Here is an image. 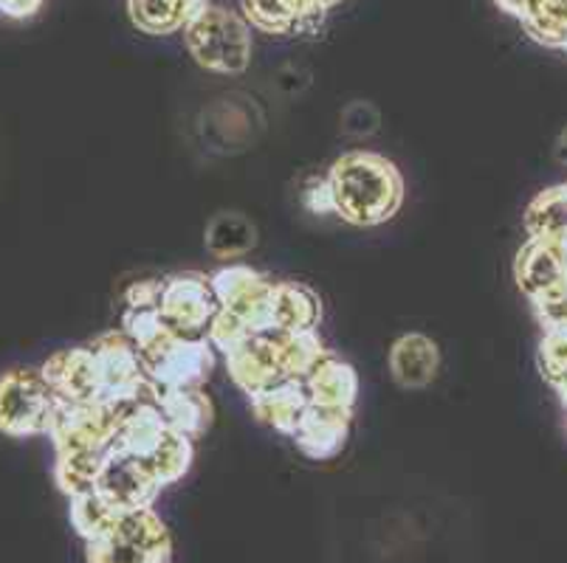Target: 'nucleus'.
<instances>
[{
    "label": "nucleus",
    "instance_id": "f257e3e1",
    "mask_svg": "<svg viewBox=\"0 0 567 563\" xmlns=\"http://www.w3.org/2000/svg\"><path fill=\"white\" fill-rule=\"evenodd\" d=\"M333 209L344 223H386L404 200V180L393 161L375 153L342 155L328 173Z\"/></svg>",
    "mask_w": 567,
    "mask_h": 563
},
{
    "label": "nucleus",
    "instance_id": "f03ea898",
    "mask_svg": "<svg viewBox=\"0 0 567 563\" xmlns=\"http://www.w3.org/2000/svg\"><path fill=\"white\" fill-rule=\"evenodd\" d=\"M184 43L200 69L215 74H244L251 60L249 20L224 7H209L184 29Z\"/></svg>",
    "mask_w": 567,
    "mask_h": 563
},
{
    "label": "nucleus",
    "instance_id": "7ed1b4c3",
    "mask_svg": "<svg viewBox=\"0 0 567 563\" xmlns=\"http://www.w3.org/2000/svg\"><path fill=\"white\" fill-rule=\"evenodd\" d=\"M87 563H169L173 541L164 521L151 508L118 513L113 526L87 541Z\"/></svg>",
    "mask_w": 567,
    "mask_h": 563
},
{
    "label": "nucleus",
    "instance_id": "20e7f679",
    "mask_svg": "<svg viewBox=\"0 0 567 563\" xmlns=\"http://www.w3.org/2000/svg\"><path fill=\"white\" fill-rule=\"evenodd\" d=\"M54 389L43 378V372L12 369L0 378V431L12 437L49 434L54 420Z\"/></svg>",
    "mask_w": 567,
    "mask_h": 563
},
{
    "label": "nucleus",
    "instance_id": "39448f33",
    "mask_svg": "<svg viewBox=\"0 0 567 563\" xmlns=\"http://www.w3.org/2000/svg\"><path fill=\"white\" fill-rule=\"evenodd\" d=\"M125 409L107 403H65L56 400L54 420L49 426V437L54 440L56 453L96 451L107 453L116 442L118 426Z\"/></svg>",
    "mask_w": 567,
    "mask_h": 563
},
{
    "label": "nucleus",
    "instance_id": "423d86ee",
    "mask_svg": "<svg viewBox=\"0 0 567 563\" xmlns=\"http://www.w3.org/2000/svg\"><path fill=\"white\" fill-rule=\"evenodd\" d=\"M158 313L178 335L200 338L209 333V324L220 313V302L213 291V282L204 273H173L162 279Z\"/></svg>",
    "mask_w": 567,
    "mask_h": 563
},
{
    "label": "nucleus",
    "instance_id": "0eeeda50",
    "mask_svg": "<svg viewBox=\"0 0 567 563\" xmlns=\"http://www.w3.org/2000/svg\"><path fill=\"white\" fill-rule=\"evenodd\" d=\"M209 282H213L220 310L235 313L249 327L251 335L275 333V307H271L275 282L266 273L249 265H229L213 273Z\"/></svg>",
    "mask_w": 567,
    "mask_h": 563
},
{
    "label": "nucleus",
    "instance_id": "6e6552de",
    "mask_svg": "<svg viewBox=\"0 0 567 563\" xmlns=\"http://www.w3.org/2000/svg\"><path fill=\"white\" fill-rule=\"evenodd\" d=\"M100 372V400L107 406H133L144 389H151L142 355L127 333H105L91 344Z\"/></svg>",
    "mask_w": 567,
    "mask_h": 563
},
{
    "label": "nucleus",
    "instance_id": "1a4fd4ad",
    "mask_svg": "<svg viewBox=\"0 0 567 563\" xmlns=\"http://www.w3.org/2000/svg\"><path fill=\"white\" fill-rule=\"evenodd\" d=\"M162 488L164 484L151 471V465L131 457V453H125L116 446H111V451L102 459L100 477H96L94 484L96 493L107 499L116 510H122V513L151 508L156 502V496L162 493Z\"/></svg>",
    "mask_w": 567,
    "mask_h": 563
},
{
    "label": "nucleus",
    "instance_id": "9d476101",
    "mask_svg": "<svg viewBox=\"0 0 567 563\" xmlns=\"http://www.w3.org/2000/svg\"><path fill=\"white\" fill-rule=\"evenodd\" d=\"M213 350V341L206 335L200 338L178 335L162 355L144 364L147 380L156 389H200L215 366Z\"/></svg>",
    "mask_w": 567,
    "mask_h": 563
},
{
    "label": "nucleus",
    "instance_id": "9b49d317",
    "mask_svg": "<svg viewBox=\"0 0 567 563\" xmlns=\"http://www.w3.org/2000/svg\"><path fill=\"white\" fill-rule=\"evenodd\" d=\"M43 378L54 395L65 403H102L100 400V372L91 347L63 350L51 355L43 366Z\"/></svg>",
    "mask_w": 567,
    "mask_h": 563
},
{
    "label": "nucleus",
    "instance_id": "f8f14e48",
    "mask_svg": "<svg viewBox=\"0 0 567 563\" xmlns=\"http://www.w3.org/2000/svg\"><path fill=\"white\" fill-rule=\"evenodd\" d=\"M244 14L255 29L266 34H313L322 29L328 9L313 3V0H240Z\"/></svg>",
    "mask_w": 567,
    "mask_h": 563
},
{
    "label": "nucleus",
    "instance_id": "ddd939ff",
    "mask_svg": "<svg viewBox=\"0 0 567 563\" xmlns=\"http://www.w3.org/2000/svg\"><path fill=\"white\" fill-rule=\"evenodd\" d=\"M229 375L246 395L268 389V386L286 380L280 366V353H277V333L251 335L240 347L226 355Z\"/></svg>",
    "mask_w": 567,
    "mask_h": 563
},
{
    "label": "nucleus",
    "instance_id": "4468645a",
    "mask_svg": "<svg viewBox=\"0 0 567 563\" xmlns=\"http://www.w3.org/2000/svg\"><path fill=\"white\" fill-rule=\"evenodd\" d=\"M350 434V409H333V406H317L311 403L302 411L300 423L293 428L291 440L297 442L306 457L333 459L344 448Z\"/></svg>",
    "mask_w": 567,
    "mask_h": 563
},
{
    "label": "nucleus",
    "instance_id": "2eb2a0df",
    "mask_svg": "<svg viewBox=\"0 0 567 563\" xmlns=\"http://www.w3.org/2000/svg\"><path fill=\"white\" fill-rule=\"evenodd\" d=\"M519 291L528 299L567 282V248L561 240H528L514 265Z\"/></svg>",
    "mask_w": 567,
    "mask_h": 563
},
{
    "label": "nucleus",
    "instance_id": "dca6fc26",
    "mask_svg": "<svg viewBox=\"0 0 567 563\" xmlns=\"http://www.w3.org/2000/svg\"><path fill=\"white\" fill-rule=\"evenodd\" d=\"M441 353L437 344L424 333H406L390 350V372L404 389H424L435 380Z\"/></svg>",
    "mask_w": 567,
    "mask_h": 563
},
{
    "label": "nucleus",
    "instance_id": "f3484780",
    "mask_svg": "<svg viewBox=\"0 0 567 563\" xmlns=\"http://www.w3.org/2000/svg\"><path fill=\"white\" fill-rule=\"evenodd\" d=\"M169 431L173 428L167 426V420H164L156 403H133L131 409L125 411V417H122V426H118L113 446L122 448L131 457L142 459V462H151L153 453L167 440Z\"/></svg>",
    "mask_w": 567,
    "mask_h": 563
},
{
    "label": "nucleus",
    "instance_id": "a211bd4d",
    "mask_svg": "<svg viewBox=\"0 0 567 563\" xmlns=\"http://www.w3.org/2000/svg\"><path fill=\"white\" fill-rule=\"evenodd\" d=\"M251 409H255L257 420L275 426L277 431L288 434L291 437L297 423H300L302 411L311 406V397H308L306 380L286 378L280 384L268 386V389L257 392L249 397Z\"/></svg>",
    "mask_w": 567,
    "mask_h": 563
},
{
    "label": "nucleus",
    "instance_id": "6ab92c4d",
    "mask_svg": "<svg viewBox=\"0 0 567 563\" xmlns=\"http://www.w3.org/2000/svg\"><path fill=\"white\" fill-rule=\"evenodd\" d=\"M151 395L167 426L189 440L213 426V403L200 389H156L151 384Z\"/></svg>",
    "mask_w": 567,
    "mask_h": 563
},
{
    "label": "nucleus",
    "instance_id": "aec40b11",
    "mask_svg": "<svg viewBox=\"0 0 567 563\" xmlns=\"http://www.w3.org/2000/svg\"><path fill=\"white\" fill-rule=\"evenodd\" d=\"M206 7L209 0H127L133 25L153 38L184 31Z\"/></svg>",
    "mask_w": 567,
    "mask_h": 563
},
{
    "label": "nucleus",
    "instance_id": "412c9836",
    "mask_svg": "<svg viewBox=\"0 0 567 563\" xmlns=\"http://www.w3.org/2000/svg\"><path fill=\"white\" fill-rule=\"evenodd\" d=\"M271 307H275V333L317 330L319 319H322V302L317 293L297 282H275Z\"/></svg>",
    "mask_w": 567,
    "mask_h": 563
},
{
    "label": "nucleus",
    "instance_id": "4be33fe9",
    "mask_svg": "<svg viewBox=\"0 0 567 563\" xmlns=\"http://www.w3.org/2000/svg\"><path fill=\"white\" fill-rule=\"evenodd\" d=\"M306 389L317 406L353 411V403L359 397V375H355L353 366L339 361L337 355H328L306 378Z\"/></svg>",
    "mask_w": 567,
    "mask_h": 563
},
{
    "label": "nucleus",
    "instance_id": "5701e85b",
    "mask_svg": "<svg viewBox=\"0 0 567 563\" xmlns=\"http://www.w3.org/2000/svg\"><path fill=\"white\" fill-rule=\"evenodd\" d=\"M257 242V229L240 211H218L206 226V248L220 260H237L249 254Z\"/></svg>",
    "mask_w": 567,
    "mask_h": 563
},
{
    "label": "nucleus",
    "instance_id": "b1692460",
    "mask_svg": "<svg viewBox=\"0 0 567 563\" xmlns=\"http://www.w3.org/2000/svg\"><path fill=\"white\" fill-rule=\"evenodd\" d=\"M528 240H565L567 237V184L550 186L530 200L525 211Z\"/></svg>",
    "mask_w": 567,
    "mask_h": 563
},
{
    "label": "nucleus",
    "instance_id": "393cba45",
    "mask_svg": "<svg viewBox=\"0 0 567 563\" xmlns=\"http://www.w3.org/2000/svg\"><path fill=\"white\" fill-rule=\"evenodd\" d=\"M277 353H280L282 375L297 380H306L331 355L324 350L317 330H306V333H277Z\"/></svg>",
    "mask_w": 567,
    "mask_h": 563
},
{
    "label": "nucleus",
    "instance_id": "a878e982",
    "mask_svg": "<svg viewBox=\"0 0 567 563\" xmlns=\"http://www.w3.org/2000/svg\"><path fill=\"white\" fill-rule=\"evenodd\" d=\"M519 20L528 38L539 45H548V49L567 45V0H528Z\"/></svg>",
    "mask_w": 567,
    "mask_h": 563
},
{
    "label": "nucleus",
    "instance_id": "bb28decb",
    "mask_svg": "<svg viewBox=\"0 0 567 563\" xmlns=\"http://www.w3.org/2000/svg\"><path fill=\"white\" fill-rule=\"evenodd\" d=\"M122 510L113 508L107 499H102L96 490H87V493L71 496V524H74L76 535L87 541H96L100 535H105L113 526V521L118 519Z\"/></svg>",
    "mask_w": 567,
    "mask_h": 563
},
{
    "label": "nucleus",
    "instance_id": "cd10ccee",
    "mask_svg": "<svg viewBox=\"0 0 567 563\" xmlns=\"http://www.w3.org/2000/svg\"><path fill=\"white\" fill-rule=\"evenodd\" d=\"M102 459L105 453L96 451H74V453H56L54 479L60 490L69 496H80L94 490L96 477H100Z\"/></svg>",
    "mask_w": 567,
    "mask_h": 563
},
{
    "label": "nucleus",
    "instance_id": "c85d7f7f",
    "mask_svg": "<svg viewBox=\"0 0 567 563\" xmlns=\"http://www.w3.org/2000/svg\"><path fill=\"white\" fill-rule=\"evenodd\" d=\"M147 465H151V471L156 473L162 484L178 482L189 471V465H193V440L178 431H169L167 440L158 446V451L153 453Z\"/></svg>",
    "mask_w": 567,
    "mask_h": 563
},
{
    "label": "nucleus",
    "instance_id": "c756f323",
    "mask_svg": "<svg viewBox=\"0 0 567 563\" xmlns=\"http://www.w3.org/2000/svg\"><path fill=\"white\" fill-rule=\"evenodd\" d=\"M539 372L554 389L567 384V330H548L539 341Z\"/></svg>",
    "mask_w": 567,
    "mask_h": 563
},
{
    "label": "nucleus",
    "instance_id": "7c9ffc66",
    "mask_svg": "<svg viewBox=\"0 0 567 563\" xmlns=\"http://www.w3.org/2000/svg\"><path fill=\"white\" fill-rule=\"evenodd\" d=\"M536 313V322L543 324V330H567V282L550 288V291L539 293L536 299H530Z\"/></svg>",
    "mask_w": 567,
    "mask_h": 563
},
{
    "label": "nucleus",
    "instance_id": "2f4dec72",
    "mask_svg": "<svg viewBox=\"0 0 567 563\" xmlns=\"http://www.w3.org/2000/svg\"><path fill=\"white\" fill-rule=\"evenodd\" d=\"M206 338L213 341V347L224 350V355H229L231 350H237L244 341L251 338L249 327H246L240 319L235 316V313H229V310H220L218 316L213 319V324H209V333H206Z\"/></svg>",
    "mask_w": 567,
    "mask_h": 563
},
{
    "label": "nucleus",
    "instance_id": "473e14b6",
    "mask_svg": "<svg viewBox=\"0 0 567 563\" xmlns=\"http://www.w3.org/2000/svg\"><path fill=\"white\" fill-rule=\"evenodd\" d=\"M379 111L370 102H353L342 113V131L350 136H370L379 131Z\"/></svg>",
    "mask_w": 567,
    "mask_h": 563
},
{
    "label": "nucleus",
    "instance_id": "72a5a7b5",
    "mask_svg": "<svg viewBox=\"0 0 567 563\" xmlns=\"http://www.w3.org/2000/svg\"><path fill=\"white\" fill-rule=\"evenodd\" d=\"M302 204L313 211V215H337L333 209V195L328 178H313L308 180L306 189H302Z\"/></svg>",
    "mask_w": 567,
    "mask_h": 563
},
{
    "label": "nucleus",
    "instance_id": "f704fd0d",
    "mask_svg": "<svg viewBox=\"0 0 567 563\" xmlns=\"http://www.w3.org/2000/svg\"><path fill=\"white\" fill-rule=\"evenodd\" d=\"M43 7V0H0V12L7 14V18H32L34 12H40Z\"/></svg>",
    "mask_w": 567,
    "mask_h": 563
},
{
    "label": "nucleus",
    "instance_id": "c9c22d12",
    "mask_svg": "<svg viewBox=\"0 0 567 563\" xmlns=\"http://www.w3.org/2000/svg\"><path fill=\"white\" fill-rule=\"evenodd\" d=\"M503 12L514 14V18H523L525 7H528V0H494Z\"/></svg>",
    "mask_w": 567,
    "mask_h": 563
},
{
    "label": "nucleus",
    "instance_id": "e433bc0d",
    "mask_svg": "<svg viewBox=\"0 0 567 563\" xmlns=\"http://www.w3.org/2000/svg\"><path fill=\"white\" fill-rule=\"evenodd\" d=\"M554 155H556V161H559L561 167H567V127L559 133V138H556Z\"/></svg>",
    "mask_w": 567,
    "mask_h": 563
},
{
    "label": "nucleus",
    "instance_id": "4c0bfd02",
    "mask_svg": "<svg viewBox=\"0 0 567 563\" xmlns=\"http://www.w3.org/2000/svg\"><path fill=\"white\" fill-rule=\"evenodd\" d=\"M313 3H319V7H324V9H331V7H337V3H342V0H313Z\"/></svg>",
    "mask_w": 567,
    "mask_h": 563
},
{
    "label": "nucleus",
    "instance_id": "58836bf2",
    "mask_svg": "<svg viewBox=\"0 0 567 563\" xmlns=\"http://www.w3.org/2000/svg\"><path fill=\"white\" fill-rule=\"evenodd\" d=\"M556 392H559L561 403H565V409H567V384H561V386H559V389H556Z\"/></svg>",
    "mask_w": 567,
    "mask_h": 563
},
{
    "label": "nucleus",
    "instance_id": "ea45409f",
    "mask_svg": "<svg viewBox=\"0 0 567 563\" xmlns=\"http://www.w3.org/2000/svg\"><path fill=\"white\" fill-rule=\"evenodd\" d=\"M561 242H565V248H567V237H565V240H561Z\"/></svg>",
    "mask_w": 567,
    "mask_h": 563
},
{
    "label": "nucleus",
    "instance_id": "a19ab883",
    "mask_svg": "<svg viewBox=\"0 0 567 563\" xmlns=\"http://www.w3.org/2000/svg\"><path fill=\"white\" fill-rule=\"evenodd\" d=\"M565 51H567V45H565Z\"/></svg>",
    "mask_w": 567,
    "mask_h": 563
}]
</instances>
